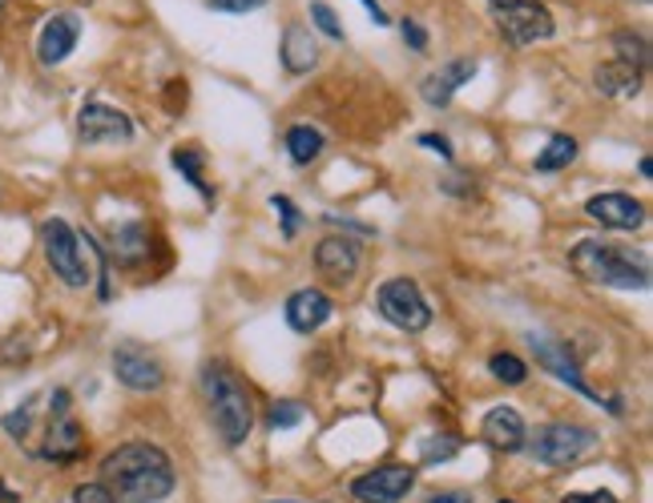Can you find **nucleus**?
<instances>
[{"label": "nucleus", "mask_w": 653, "mask_h": 503, "mask_svg": "<svg viewBox=\"0 0 653 503\" xmlns=\"http://www.w3.org/2000/svg\"><path fill=\"white\" fill-rule=\"evenodd\" d=\"M101 483L121 503H161L178 488L170 455L154 443H121L101 459Z\"/></svg>", "instance_id": "1"}, {"label": "nucleus", "mask_w": 653, "mask_h": 503, "mask_svg": "<svg viewBox=\"0 0 653 503\" xmlns=\"http://www.w3.org/2000/svg\"><path fill=\"white\" fill-rule=\"evenodd\" d=\"M569 266L593 286H614V291H650V258L629 254L614 242L585 238L569 250Z\"/></svg>", "instance_id": "2"}, {"label": "nucleus", "mask_w": 653, "mask_h": 503, "mask_svg": "<svg viewBox=\"0 0 653 503\" xmlns=\"http://www.w3.org/2000/svg\"><path fill=\"white\" fill-rule=\"evenodd\" d=\"M202 395H206L210 424L214 431L222 435V443H227V447H242V443L251 439L254 407H251V391L239 383V375L230 371L227 363H206V371H202Z\"/></svg>", "instance_id": "3"}, {"label": "nucleus", "mask_w": 653, "mask_h": 503, "mask_svg": "<svg viewBox=\"0 0 653 503\" xmlns=\"http://www.w3.org/2000/svg\"><path fill=\"white\" fill-rule=\"evenodd\" d=\"M524 447L536 464L545 467H573L581 455L597 447V431L581 424H545L536 427L533 439H524Z\"/></svg>", "instance_id": "4"}, {"label": "nucleus", "mask_w": 653, "mask_h": 503, "mask_svg": "<svg viewBox=\"0 0 653 503\" xmlns=\"http://www.w3.org/2000/svg\"><path fill=\"white\" fill-rule=\"evenodd\" d=\"M488 13H493L496 28L508 45H536V40H548L557 33L553 25V13H548L541 0H488Z\"/></svg>", "instance_id": "5"}, {"label": "nucleus", "mask_w": 653, "mask_h": 503, "mask_svg": "<svg viewBox=\"0 0 653 503\" xmlns=\"http://www.w3.org/2000/svg\"><path fill=\"white\" fill-rule=\"evenodd\" d=\"M40 246H45L49 270L65 282L69 291L89 286V266H85V254H81V234L65 218H49V222L40 225Z\"/></svg>", "instance_id": "6"}, {"label": "nucleus", "mask_w": 653, "mask_h": 503, "mask_svg": "<svg viewBox=\"0 0 653 503\" xmlns=\"http://www.w3.org/2000/svg\"><path fill=\"white\" fill-rule=\"evenodd\" d=\"M375 306H379V315L396 327V331H427L432 327V306H427L424 291L415 286L412 279H387L375 294Z\"/></svg>", "instance_id": "7"}, {"label": "nucleus", "mask_w": 653, "mask_h": 503, "mask_svg": "<svg viewBox=\"0 0 653 503\" xmlns=\"http://www.w3.org/2000/svg\"><path fill=\"white\" fill-rule=\"evenodd\" d=\"M533 355L536 363L545 367L548 375H557L560 383H569L573 391H581L585 398H597L601 407H609V415H621V398H601V391H593V387L585 383V375H581V367H577L573 351H569V343H560V339H548V334H533Z\"/></svg>", "instance_id": "8"}, {"label": "nucleus", "mask_w": 653, "mask_h": 503, "mask_svg": "<svg viewBox=\"0 0 653 503\" xmlns=\"http://www.w3.org/2000/svg\"><path fill=\"white\" fill-rule=\"evenodd\" d=\"M85 451V431L73 419L69 410V391L57 387L53 391V407H49V431H45V443H40V455L53 459V464H73Z\"/></svg>", "instance_id": "9"}, {"label": "nucleus", "mask_w": 653, "mask_h": 503, "mask_svg": "<svg viewBox=\"0 0 653 503\" xmlns=\"http://www.w3.org/2000/svg\"><path fill=\"white\" fill-rule=\"evenodd\" d=\"M77 137L81 146H125L134 142V121L106 101H85L77 113Z\"/></svg>", "instance_id": "10"}, {"label": "nucleus", "mask_w": 653, "mask_h": 503, "mask_svg": "<svg viewBox=\"0 0 653 503\" xmlns=\"http://www.w3.org/2000/svg\"><path fill=\"white\" fill-rule=\"evenodd\" d=\"M113 375H118L121 387L142 391V395H154V391L166 387V367L149 355L146 346H137V343H121L118 351H113Z\"/></svg>", "instance_id": "11"}, {"label": "nucleus", "mask_w": 653, "mask_h": 503, "mask_svg": "<svg viewBox=\"0 0 653 503\" xmlns=\"http://www.w3.org/2000/svg\"><path fill=\"white\" fill-rule=\"evenodd\" d=\"M415 479H420L415 467L384 464V467H375V471L355 479V483H351V495H355L360 503H400L403 495L415 488Z\"/></svg>", "instance_id": "12"}, {"label": "nucleus", "mask_w": 653, "mask_h": 503, "mask_svg": "<svg viewBox=\"0 0 653 503\" xmlns=\"http://www.w3.org/2000/svg\"><path fill=\"white\" fill-rule=\"evenodd\" d=\"M315 266H319V274L335 286H347V282L355 279V270H360V242L347 238V234H331V238H323L315 246Z\"/></svg>", "instance_id": "13"}, {"label": "nucleus", "mask_w": 653, "mask_h": 503, "mask_svg": "<svg viewBox=\"0 0 653 503\" xmlns=\"http://www.w3.org/2000/svg\"><path fill=\"white\" fill-rule=\"evenodd\" d=\"M585 213L593 222H601L605 230H641L645 222V206L633 194H593L585 201Z\"/></svg>", "instance_id": "14"}, {"label": "nucleus", "mask_w": 653, "mask_h": 503, "mask_svg": "<svg viewBox=\"0 0 653 503\" xmlns=\"http://www.w3.org/2000/svg\"><path fill=\"white\" fill-rule=\"evenodd\" d=\"M81 40V21L73 13H53L49 21H45V28H40L37 37V61L40 65H61V61H69V53L77 49Z\"/></svg>", "instance_id": "15"}, {"label": "nucleus", "mask_w": 653, "mask_h": 503, "mask_svg": "<svg viewBox=\"0 0 653 503\" xmlns=\"http://www.w3.org/2000/svg\"><path fill=\"white\" fill-rule=\"evenodd\" d=\"M472 77H476V61H472V57H456V61L440 65L436 73H427L424 85H420V94H424V101L432 109H444Z\"/></svg>", "instance_id": "16"}, {"label": "nucleus", "mask_w": 653, "mask_h": 503, "mask_svg": "<svg viewBox=\"0 0 653 503\" xmlns=\"http://www.w3.org/2000/svg\"><path fill=\"white\" fill-rule=\"evenodd\" d=\"M331 315L335 303L323 291H315V286H303V291H294L287 298V327L299 334H315Z\"/></svg>", "instance_id": "17"}, {"label": "nucleus", "mask_w": 653, "mask_h": 503, "mask_svg": "<svg viewBox=\"0 0 653 503\" xmlns=\"http://www.w3.org/2000/svg\"><path fill=\"white\" fill-rule=\"evenodd\" d=\"M481 435H484V443L496 451H524L529 427H524V419H520V410L505 403V407H493L488 415H484Z\"/></svg>", "instance_id": "18"}, {"label": "nucleus", "mask_w": 653, "mask_h": 503, "mask_svg": "<svg viewBox=\"0 0 653 503\" xmlns=\"http://www.w3.org/2000/svg\"><path fill=\"white\" fill-rule=\"evenodd\" d=\"M282 65H287V73H311V69L319 65V45H315V37H311L307 25H287V33H282Z\"/></svg>", "instance_id": "19"}, {"label": "nucleus", "mask_w": 653, "mask_h": 503, "mask_svg": "<svg viewBox=\"0 0 653 503\" xmlns=\"http://www.w3.org/2000/svg\"><path fill=\"white\" fill-rule=\"evenodd\" d=\"M109 254L118 258V266H137L149 258V230L142 222H125L113 230L109 238Z\"/></svg>", "instance_id": "20"}, {"label": "nucleus", "mask_w": 653, "mask_h": 503, "mask_svg": "<svg viewBox=\"0 0 653 503\" xmlns=\"http://www.w3.org/2000/svg\"><path fill=\"white\" fill-rule=\"evenodd\" d=\"M641 77H645V73L621 65V61H605V65H597V89L605 97H633L641 89Z\"/></svg>", "instance_id": "21"}, {"label": "nucleus", "mask_w": 653, "mask_h": 503, "mask_svg": "<svg viewBox=\"0 0 653 503\" xmlns=\"http://www.w3.org/2000/svg\"><path fill=\"white\" fill-rule=\"evenodd\" d=\"M577 161V137H569V133H553L548 137V146L536 154V170L541 173H557V170H569Z\"/></svg>", "instance_id": "22"}, {"label": "nucleus", "mask_w": 653, "mask_h": 503, "mask_svg": "<svg viewBox=\"0 0 653 503\" xmlns=\"http://www.w3.org/2000/svg\"><path fill=\"white\" fill-rule=\"evenodd\" d=\"M287 154L294 165H311L323 154V133L315 125H291L287 130Z\"/></svg>", "instance_id": "23"}, {"label": "nucleus", "mask_w": 653, "mask_h": 503, "mask_svg": "<svg viewBox=\"0 0 653 503\" xmlns=\"http://www.w3.org/2000/svg\"><path fill=\"white\" fill-rule=\"evenodd\" d=\"M170 158H173V165H178V170L186 173V182H190L194 189H198L202 198H214L210 182H206V170H202V165H206V158H202L198 149H194V146H178V149L170 154Z\"/></svg>", "instance_id": "24"}, {"label": "nucleus", "mask_w": 653, "mask_h": 503, "mask_svg": "<svg viewBox=\"0 0 653 503\" xmlns=\"http://www.w3.org/2000/svg\"><path fill=\"white\" fill-rule=\"evenodd\" d=\"M614 49H617L614 61H621V65L638 69V73L650 69V40L638 37V33H614Z\"/></svg>", "instance_id": "25"}, {"label": "nucleus", "mask_w": 653, "mask_h": 503, "mask_svg": "<svg viewBox=\"0 0 653 503\" xmlns=\"http://www.w3.org/2000/svg\"><path fill=\"white\" fill-rule=\"evenodd\" d=\"M488 371H493L496 383L520 387L524 379H529V363H524V358H517L512 351H496V355L488 358Z\"/></svg>", "instance_id": "26"}, {"label": "nucleus", "mask_w": 653, "mask_h": 503, "mask_svg": "<svg viewBox=\"0 0 653 503\" xmlns=\"http://www.w3.org/2000/svg\"><path fill=\"white\" fill-rule=\"evenodd\" d=\"M303 403H294V398H282V403H275V407L267 410V424L275 427V431H287V427H299L303 424Z\"/></svg>", "instance_id": "27"}, {"label": "nucleus", "mask_w": 653, "mask_h": 503, "mask_svg": "<svg viewBox=\"0 0 653 503\" xmlns=\"http://www.w3.org/2000/svg\"><path fill=\"white\" fill-rule=\"evenodd\" d=\"M311 21H315V28H319L323 37L343 40V25H339V16H335L331 4H323V0H311Z\"/></svg>", "instance_id": "28"}, {"label": "nucleus", "mask_w": 653, "mask_h": 503, "mask_svg": "<svg viewBox=\"0 0 653 503\" xmlns=\"http://www.w3.org/2000/svg\"><path fill=\"white\" fill-rule=\"evenodd\" d=\"M456 451H460L456 435H432V443H424V464H448Z\"/></svg>", "instance_id": "29"}, {"label": "nucleus", "mask_w": 653, "mask_h": 503, "mask_svg": "<svg viewBox=\"0 0 653 503\" xmlns=\"http://www.w3.org/2000/svg\"><path fill=\"white\" fill-rule=\"evenodd\" d=\"M28 424H33V398H28L25 407H16V410H9V415H4V431H9L13 439H25Z\"/></svg>", "instance_id": "30"}, {"label": "nucleus", "mask_w": 653, "mask_h": 503, "mask_svg": "<svg viewBox=\"0 0 653 503\" xmlns=\"http://www.w3.org/2000/svg\"><path fill=\"white\" fill-rule=\"evenodd\" d=\"M270 206H275V210H279V218H282V234H287V238H294V234H299V210H294V201L282 198V194H275V198H270Z\"/></svg>", "instance_id": "31"}, {"label": "nucleus", "mask_w": 653, "mask_h": 503, "mask_svg": "<svg viewBox=\"0 0 653 503\" xmlns=\"http://www.w3.org/2000/svg\"><path fill=\"white\" fill-rule=\"evenodd\" d=\"M73 503H118V500H113V491L106 483H81L73 491Z\"/></svg>", "instance_id": "32"}, {"label": "nucleus", "mask_w": 653, "mask_h": 503, "mask_svg": "<svg viewBox=\"0 0 653 503\" xmlns=\"http://www.w3.org/2000/svg\"><path fill=\"white\" fill-rule=\"evenodd\" d=\"M210 4L214 13H234V16H242V13H254V9H263L267 0H206Z\"/></svg>", "instance_id": "33"}, {"label": "nucleus", "mask_w": 653, "mask_h": 503, "mask_svg": "<svg viewBox=\"0 0 653 503\" xmlns=\"http://www.w3.org/2000/svg\"><path fill=\"white\" fill-rule=\"evenodd\" d=\"M560 503H621L614 491H569Z\"/></svg>", "instance_id": "34"}, {"label": "nucleus", "mask_w": 653, "mask_h": 503, "mask_svg": "<svg viewBox=\"0 0 653 503\" xmlns=\"http://www.w3.org/2000/svg\"><path fill=\"white\" fill-rule=\"evenodd\" d=\"M400 33H403V40L412 45L415 53H424V49H427V33L415 25V21H400Z\"/></svg>", "instance_id": "35"}, {"label": "nucleus", "mask_w": 653, "mask_h": 503, "mask_svg": "<svg viewBox=\"0 0 653 503\" xmlns=\"http://www.w3.org/2000/svg\"><path fill=\"white\" fill-rule=\"evenodd\" d=\"M420 146H427L432 154H440V158H452V146H448V137H436V133H420Z\"/></svg>", "instance_id": "36"}, {"label": "nucleus", "mask_w": 653, "mask_h": 503, "mask_svg": "<svg viewBox=\"0 0 653 503\" xmlns=\"http://www.w3.org/2000/svg\"><path fill=\"white\" fill-rule=\"evenodd\" d=\"M427 503H472L468 491H436V495H427Z\"/></svg>", "instance_id": "37"}, {"label": "nucleus", "mask_w": 653, "mask_h": 503, "mask_svg": "<svg viewBox=\"0 0 653 503\" xmlns=\"http://www.w3.org/2000/svg\"><path fill=\"white\" fill-rule=\"evenodd\" d=\"M360 4H363V9H367V13H372L375 25H391V21H387V13H384V9H379V4H375V0H360Z\"/></svg>", "instance_id": "38"}, {"label": "nucleus", "mask_w": 653, "mask_h": 503, "mask_svg": "<svg viewBox=\"0 0 653 503\" xmlns=\"http://www.w3.org/2000/svg\"><path fill=\"white\" fill-rule=\"evenodd\" d=\"M638 173H641V177H650V173H653V161H650V158H641Z\"/></svg>", "instance_id": "39"}, {"label": "nucleus", "mask_w": 653, "mask_h": 503, "mask_svg": "<svg viewBox=\"0 0 653 503\" xmlns=\"http://www.w3.org/2000/svg\"><path fill=\"white\" fill-rule=\"evenodd\" d=\"M4 4H9V0H0V13H4Z\"/></svg>", "instance_id": "40"}]
</instances>
